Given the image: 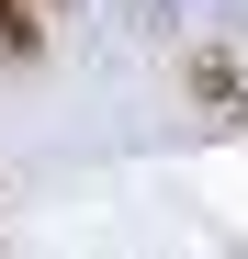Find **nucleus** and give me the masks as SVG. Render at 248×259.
Here are the masks:
<instances>
[{
	"label": "nucleus",
	"mask_w": 248,
	"mask_h": 259,
	"mask_svg": "<svg viewBox=\"0 0 248 259\" xmlns=\"http://www.w3.org/2000/svg\"><path fill=\"white\" fill-rule=\"evenodd\" d=\"M0 57H12V68H34V57H46V34H34V0H0Z\"/></svg>",
	"instance_id": "1"
}]
</instances>
